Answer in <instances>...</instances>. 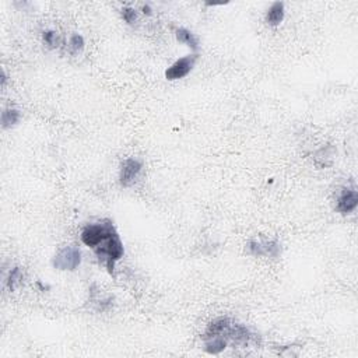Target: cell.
Wrapping results in <instances>:
<instances>
[{"mask_svg":"<svg viewBox=\"0 0 358 358\" xmlns=\"http://www.w3.org/2000/svg\"><path fill=\"white\" fill-rule=\"evenodd\" d=\"M143 169V164L141 161L136 158H128L124 159L123 163L120 164V172H119V182L124 188H129L137 181L139 175L141 174Z\"/></svg>","mask_w":358,"mask_h":358,"instance_id":"obj_4","label":"cell"},{"mask_svg":"<svg viewBox=\"0 0 358 358\" xmlns=\"http://www.w3.org/2000/svg\"><path fill=\"white\" fill-rule=\"evenodd\" d=\"M42 40H44V42L49 48H56V46H59V37H58V32L56 31H45L44 34H42Z\"/></svg>","mask_w":358,"mask_h":358,"instance_id":"obj_13","label":"cell"},{"mask_svg":"<svg viewBox=\"0 0 358 358\" xmlns=\"http://www.w3.org/2000/svg\"><path fill=\"white\" fill-rule=\"evenodd\" d=\"M358 204V194L355 189H344L337 199V211L342 214L351 213Z\"/></svg>","mask_w":358,"mask_h":358,"instance_id":"obj_7","label":"cell"},{"mask_svg":"<svg viewBox=\"0 0 358 358\" xmlns=\"http://www.w3.org/2000/svg\"><path fill=\"white\" fill-rule=\"evenodd\" d=\"M198 58H199L198 55H189L178 59L174 65H171L168 69L165 70V77L171 81L186 77L190 73V70L193 69Z\"/></svg>","mask_w":358,"mask_h":358,"instance_id":"obj_5","label":"cell"},{"mask_svg":"<svg viewBox=\"0 0 358 358\" xmlns=\"http://www.w3.org/2000/svg\"><path fill=\"white\" fill-rule=\"evenodd\" d=\"M69 49L71 55H77L84 49V38L79 34H73L69 41Z\"/></svg>","mask_w":358,"mask_h":358,"instance_id":"obj_12","label":"cell"},{"mask_svg":"<svg viewBox=\"0 0 358 358\" xmlns=\"http://www.w3.org/2000/svg\"><path fill=\"white\" fill-rule=\"evenodd\" d=\"M19 120H20V111L6 110L5 112L2 114V126H3L5 129L14 126Z\"/></svg>","mask_w":358,"mask_h":358,"instance_id":"obj_10","label":"cell"},{"mask_svg":"<svg viewBox=\"0 0 358 358\" xmlns=\"http://www.w3.org/2000/svg\"><path fill=\"white\" fill-rule=\"evenodd\" d=\"M21 280H23V273H21L20 267H13L9 273V277L6 280V284L10 291H14L17 285L21 283Z\"/></svg>","mask_w":358,"mask_h":358,"instance_id":"obj_11","label":"cell"},{"mask_svg":"<svg viewBox=\"0 0 358 358\" xmlns=\"http://www.w3.org/2000/svg\"><path fill=\"white\" fill-rule=\"evenodd\" d=\"M81 263V252L77 246H65L62 248L52 259V266L58 270H69L73 272Z\"/></svg>","mask_w":358,"mask_h":358,"instance_id":"obj_3","label":"cell"},{"mask_svg":"<svg viewBox=\"0 0 358 358\" xmlns=\"http://www.w3.org/2000/svg\"><path fill=\"white\" fill-rule=\"evenodd\" d=\"M252 334L244 325L237 324L229 318H217L206 329L203 334L204 350L209 354H219L228 343L248 344Z\"/></svg>","mask_w":358,"mask_h":358,"instance_id":"obj_2","label":"cell"},{"mask_svg":"<svg viewBox=\"0 0 358 358\" xmlns=\"http://www.w3.org/2000/svg\"><path fill=\"white\" fill-rule=\"evenodd\" d=\"M249 254L254 256H270L277 258L280 254V245L277 241L272 239H260V241H250L248 244Z\"/></svg>","mask_w":358,"mask_h":358,"instance_id":"obj_6","label":"cell"},{"mask_svg":"<svg viewBox=\"0 0 358 358\" xmlns=\"http://www.w3.org/2000/svg\"><path fill=\"white\" fill-rule=\"evenodd\" d=\"M122 17L128 24H134V21L137 20V13L132 7H123L122 9Z\"/></svg>","mask_w":358,"mask_h":358,"instance_id":"obj_14","label":"cell"},{"mask_svg":"<svg viewBox=\"0 0 358 358\" xmlns=\"http://www.w3.org/2000/svg\"><path fill=\"white\" fill-rule=\"evenodd\" d=\"M284 19V3L283 2H276L272 5V7L267 10L266 14V21L268 25L272 27H277V25L283 21Z\"/></svg>","mask_w":358,"mask_h":358,"instance_id":"obj_8","label":"cell"},{"mask_svg":"<svg viewBox=\"0 0 358 358\" xmlns=\"http://www.w3.org/2000/svg\"><path fill=\"white\" fill-rule=\"evenodd\" d=\"M143 13L147 15L151 14V9H150V6H143Z\"/></svg>","mask_w":358,"mask_h":358,"instance_id":"obj_15","label":"cell"},{"mask_svg":"<svg viewBox=\"0 0 358 358\" xmlns=\"http://www.w3.org/2000/svg\"><path fill=\"white\" fill-rule=\"evenodd\" d=\"M81 241L85 246L94 250L95 256L108 273H115L116 262L123 258L124 248L118 231L111 220H101L88 224L81 231Z\"/></svg>","mask_w":358,"mask_h":358,"instance_id":"obj_1","label":"cell"},{"mask_svg":"<svg viewBox=\"0 0 358 358\" xmlns=\"http://www.w3.org/2000/svg\"><path fill=\"white\" fill-rule=\"evenodd\" d=\"M176 40H178L179 42L186 44L193 50H198V48H199V41H198V38H196L194 34H192L189 30H186V28H179V30L176 31Z\"/></svg>","mask_w":358,"mask_h":358,"instance_id":"obj_9","label":"cell"},{"mask_svg":"<svg viewBox=\"0 0 358 358\" xmlns=\"http://www.w3.org/2000/svg\"><path fill=\"white\" fill-rule=\"evenodd\" d=\"M6 81H7V77H6L5 70H3V71H2V85H3V87L6 85Z\"/></svg>","mask_w":358,"mask_h":358,"instance_id":"obj_16","label":"cell"}]
</instances>
